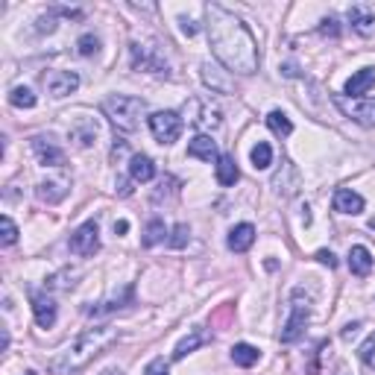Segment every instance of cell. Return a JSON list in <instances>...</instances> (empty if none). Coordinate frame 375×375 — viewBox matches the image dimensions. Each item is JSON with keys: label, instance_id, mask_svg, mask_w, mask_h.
<instances>
[{"label": "cell", "instance_id": "cell-1", "mask_svg": "<svg viewBox=\"0 0 375 375\" xmlns=\"http://www.w3.org/2000/svg\"><path fill=\"white\" fill-rule=\"evenodd\" d=\"M205 32L217 62L229 70V74L249 77L258 70V44L253 32L235 12H229L220 4L205 6Z\"/></svg>", "mask_w": 375, "mask_h": 375}, {"label": "cell", "instance_id": "cell-2", "mask_svg": "<svg viewBox=\"0 0 375 375\" xmlns=\"http://www.w3.org/2000/svg\"><path fill=\"white\" fill-rule=\"evenodd\" d=\"M117 341V329L115 326H94V329H85L80 337L70 346H65L56 358L47 364V369L53 375H74L77 369H82L85 364H91L97 355Z\"/></svg>", "mask_w": 375, "mask_h": 375}, {"label": "cell", "instance_id": "cell-3", "mask_svg": "<svg viewBox=\"0 0 375 375\" xmlns=\"http://www.w3.org/2000/svg\"><path fill=\"white\" fill-rule=\"evenodd\" d=\"M147 112V103L141 97H129V94H115L109 100H103V115L109 117L117 129L123 132H132L138 129L141 117Z\"/></svg>", "mask_w": 375, "mask_h": 375}, {"label": "cell", "instance_id": "cell-4", "mask_svg": "<svg viewBox=\"0 0 375 375\" xmlns=\"http://www.w3.org/2000/svg\"><path fill=\"white\" fill-rule=\"evenodd\" d=\"M308 319H311V296L296 288L291 293V317H288V323H284L281 329V343H296L302 334H305V326H308Z\"/></svg>", "mask_w": 375, "mask_h": 375}, {"label": "cell", "instance_id": "cell-5", "mask_svg": "<svg viewBox=\"0 0 375 375\" xmlns=\"http://www.w3.org/2000/svg\"><path fill=\"white\" fill-rule=\"evenodd\" d=\"M182 117H179V112H155V115H150V132H153V138L158 141V144H173V141H179V135H182Z\"/></svg>", "mask_w": 375, "mask_h": 375}, {"label": "cell", "instance_id": "cell-6", "mask_svg": "<svg viewBox=\"0 0 375 375\" xmlns=\"http://www.w3.org/2000/svg\"><path fill=\"white\" fill-rule=\"evenodd\" d=\"M337 109H341L346 117H352L361 127H375V100L367 97H337Z\"/></svg>", "mask_w": 375, "mask_h": 375}, {"label": "cell", "instance_id": "cell-7", "mask_svg": "<svg viewBox=\"0 0 375 375\" xmlns=\"http://www.w3.org/2000/svg\"><path fill=\"white\" fill-rule=\"evenodd\" d=\"M44 88L50 97H68L74 94L80 88V74H74V70H50V74H44Z\"/></svg>", "mask_w": 375, "mask_h": 375}, {"label": "cell", "instance_id": "cell-8", "mask_svg": "<svg viewBox=\"0 0 375 375\" xmlns=\"http://www.w3.org/2000/svg\"><path fill=\"white\" fill-rule=\"evenodd\" d=\"M70 249H74L77 255H94L100 249V229L94 220L82 223L74 235H70Z\"/></svg>", "mask_w": 375, "mask_h": 375}, {"label": "cell", "instance_id": "cell-9", "mask_svg": "<svg viewBox=\"0 0 375 375\" xmlns=\"http://www.w3.org/2000/svg\"><path fill=\"white\" fill-rule=\"evenodd\" d=\"M129 53H132V68H135V70H147V74H165V77L170 74V70H167V62L158 56L153 47L132 44Z\"/></svg>", "mask_w": 375, "mask_h": 375}, {"label": "cell", "instance_id": "cell-10", "mask_svg": "<svg viewBox=\"0 0 375 375\" xmlns=\"http://www.w3.org/2000/svg\"><path fill=\"white\" fill-rule=\"evenodd\" d=\"M32 153H35V158H39V165H44V167H62L65 165V153H62V147L53 144V138L35 135L32 138Z\"/></svg>", "mask_w": 375, "mask_h": 375}, {"label": "cell", "instance_id": "cell-11", "mask_svg": "<svg viewBox=\"0 0 375 375\" xmlns=\"http://www.w3.org/2000/svg\"><path fill=\"white\" fill-rule=\"evenodd\" d=\"M203 82L211 88V91H217V94H231V91H235V82H231L229 70L211 65V62L203 65Z\"/></svg>", "mask_w": 375, "mask_h": 375}, {"label": "cell", "instance_id": "cell-12", "mask_svg": "<svg viewBox=\"0 0 375 375\" xmlns=\"http://www.w3.org/2000/svg\"><path fill=\"white\" fill-rule=\"evenodd\" d=\"M68 188H70V179H65V176L62 179H47V182H42L39 188H35V196L47 205H56L68 196Z\"/></svg>", "mask_w": 375, "mask_h": 375}, {"label": "cell", "instance_id": "cell-13", "mask_svg": "<svg viewBox=\"0 0 375 375\" xmlns=\"http://www.w3.org/2000/svg\"><path fill=\"white\" fill-rule=\"evenodd\" d=\"M226 243H229L231 253H246V249L255 243V226L253 223H238L235 229L229 231Z\"/></svg>", "mask_w": 375, "mask_h": 375}, {"label": "cell", "instance_id": "cell-14", "mask_svg": "<svg viewBox=\"0 0 375 375\" xmlns=\"http://www.w3.org/2000/svg\"><path fill=\"white\" fill-rule=\"evenodd\" d=\"M32 314H35V323H39L42 329H50L53 323H56V302H53V296H32Z\"/></svg>", "mask_w": 375, "mask_h": 375}, {"label": "cell", "instance_id": "cell-15", "mask_svg": "<svg viewBox=\"0 0 375 375\" xmlns=\"http://www.w3.org/2000/svg\"><path fill=\"white\" fill-rule=\"evenodd\" d=\"M334 208L341 214H361L364 211V196L355 193L352 188H337L334 191Z\"/></svg>", "mask_w": 375, "mask_h": 375}, {"label": "cell", "instance_id": "cell-16", "mask_svg": "<svg viewBox=\"0 0 375 375\" xmlns=\"http://www.w3.org/2000/svg\"><path fill=\"white\" fill-rule=\"evenodd\" d=\"M188 155L191 158H200V162H217L220 158V153H217V144L208 138V135H196L191 144H188Z\"/></svg>", "mask_w": 375, "mask_h": 375}, {"label": "cell", "instance_id": "cell-17", "mask_svg": "<svg viewBox=\"0 0 375 375\" xmlns=\"http://www.w3.org/2000/svg\"><path fill=\"white\" fill-rule=\"evenodd\" d=\"M129 176L135 182H153L155 179V165H153V158L144 155V153H135L129 158Z\"/></svg>", "mask_w": 375, "mask_h": 375}, {"label": "cell", "instance_id": "cell-18", "mask_svg": "<svg viewBox=\"0 0 375 375\" xmlns=\"http://www.w3.org/2000/svg\"><path fill=\"white\" fill-rule=\"evenodd\" d=\"M372 85H375V70L372 68H361L358 74H352L346 80V94L349 97H364Z\"/></svg>", "mask_w": 375, "mask_h": 375}, {"label": "cell", "instance_id": "cell-19", "mask_svg": "<svg viewBox=\"0 0 375 375\" xmlns=\"http://www.w3.org/2000/svg\"><path fill=\"white\" fill-rule=\"evenodd\" d=\"M349 24H352L355 32L369 35V32L375 30V12H372L369 6H364V4L352 6V9H349Z\"/></svg>", "mask_w": 375, "mask_h": 375}, {"label": "cell", "instance_id": "cell-20", "mask_svg": "<svg viewBox=\"0 0 375 375\" xmlns=\"http://www.w3.org/2000/svg\"><path fill=\"white\" fill-rule=\"evenodd\" d=\"M372 264H375V258H372V253L367 246H352L349 249V270L355 276H369Z\"/></svg>", "mask_w": 375, "mask_h": 375}, {"label": "cell", "instance_id": "cell-21", "mask_svg": "<svg viewBox=\"0 0 375 375\" xmlns=\"http://www.w3.org/2000/svg\"><path fill=\"white\" fill-rule=\"evenodd\" d=\"M70 138H74L80 147H91L94 138H97V123L88 120V117H80L74 127H70Z\"/></svg>", "mask_w": 375, "mask_h": 375}, {"label": "cell", "instance_id": "cell-22", "mask_svg": "<svg viewBox=\"0 0 375 375\" xmlns=\"http://www.w3.org/2000/svg\"><path fill=\"white\" fill-rule=\"evenodd\" d=\"M241 179V173H238V165H235V158L231 155H220L217 158V182L223 188H231Z\"/></svg>", "mask_w": 375, "mask_h": 375}, {"label": "cell", "instance_id": "cell-23", "mask_svg": "<svg viewBox=\"0 0 375 375\" xmlns=\"http://www.w3.org/2000/svg\"><path fill=\"white\" fill-rule=\"evenodd\" d=\"M258 358H261V352L255 346H249V343H235V346H231V361H235V367L249 369V367L258 364Z\"/></svg>", "mask_w": 375, "mask_h": 375}, {"label": "cell", "instance_id": "cell-24", "mask_svg": "<svg viewBox=\"0 0 375 375\" xmlns=\"http://www.w3.org/2000/svg\"><path fill=\"white\" fill-rule=\"evenodd\" d=\"M203 343H205V331H203V329H191V334H188V337H182L179 346H176L173 361H182L185 355H191L193 349H200Z\"/></svg>", "mask_w": 375, "mask_h": 375}, {"label": "cell", "instance_id": "cell-25", "mask_svg": "<svg viewBox=\"0 0 375 375\" xmlns=\"http://www.w3.org/2000/svg\"><path fill=\"white\" fill-rule=\"evenodd\" d=\"M288 176L293 179V176H299V173H296V167H293L291 162H281V170L273 176V188H276L279 193H284V196H291V193L296 191V182H288Z\"/></svg>", "mask_w": 375, "mask_h": 375}, {"label": "cell", "instance_id": "cell-26", "mask_svg": "<svg viewBox=\"0 0 375 375\" xmlns=\"http://www.w3.org/2000/svg\"><path fill=\"white\" fill-rule=\"evenodd\" d=\"M56 18H80V9H50L47 15L39 18L35 30H39V32H53V30H56Z\"/></svg>", "mask_w": 375, "mask_h": 375}, {"label": "cell", "instance_id": "cell-27", "mask_svg": "<svg viewBox=\"0 0 375 375\" xmlns=\"http://www.w3.org/2000/svg\"><path fill=\"white\" fill-rule=\"evenodd\" d=\"M196 127H203V129H217L223 117H220V109L217 106H211V103H200V117L193 120Z\"/></svg>", "mask_w": 375, "mask_h": 375}, {"label": "cell", "instance_id": "cell-28", "mask_svg": "<svg viewBox=\"0 0 375 375\" xmlns=\"http://www.w3.org/2000/svg\"><path fill=\"white\" fill-rule=\"evenodd\" d=\"M267 127H270V132H276L279 138H288L291 132H293V123H291V117L284 115V112H270L267 115Z\"/></svg>", "mask_w": 375, "mask_h": 375}, {"label": "cell", "instance_id": "cell-29", "mask_svg": "<svg viewBox=\"0 0 375 375\" xmlns=\"http://www.w3.org/2000/svg\"><path fill=\"white\" fill-rule=\"evenodd\" d=\"M249 158H253V167L255 170H267L273 165V147L267 144V141H258V144L253 147V153H249Z\"/></svg>", "mask_w": 375, "mask_h": 375}, {"label": "cell", "instance_id": "cell-30", "mask_svg": "<svg viewBox=\"0 0 375 375\" xmlns=\"http://www.w3.org/2000/svg\"><path fill=\"white\" fill-rule=\"evenodd\" d=\"M167 238V226H165V220H150L147 223V229H144V246H155V243H162Z\"/></svg>", "mask_w": 375, "mask_h": 375}, {"label": "cell", "instance_id": "cell-31", "mask_svg": "<svg viewBox=\"0 0 375 375\" xmlns=\"http://www.w3.org/2000/svg\"><path fill=\"white\" fill-rule=\"evenodd\" d=\"M9 103L15 106V109H32V106H35V94L30 91V88L18 85V88H12V91H9Z\"/></svg>", "mask_w": 375, "mask_h": 375}, {"label": "cell", "instance_id": "cell-32", "mask_svg": "<svg viewBox=\"0 0 375 375\" xmlns=\"http://www.w3.org/2000/svg\"><path fill=\"white\" fill-rule=\"evenodd\" d=\"M77 50H80V56H94V53L100 50V39L94 32H85V35H80Z\"/></svg>", "mask_w": 375, "mask_h": 375}, {"label": "cell", "instance_id": "cell-33", "mask_svg": "<svg viewBox=\"0 0 375 375\" xmlns=\"http://www.w3.org/2000/svg\"><path fill=\"white\" fill-rule=\"evenodd\" d=\"M129 296H132V288H127V293H123V296H115V299H109V302H100L97 308H88V314H94V317H100V314H112L115 308H123L120 302H123V299H129Z\"/></svg>", "mask_w": 375, "mask_h": 375}, {"label": "cell", "instance_id": "cell-34", "mask_svg": "<svg viewBox=\"0 0 375 375\" xmlns=\"http://www.w3.org/2000/svg\"><path fill=\"white\" fill-rule=\"evenodd\" d=\"M15 241H18V226L12 223V217H4V220H0V243L12 246Z\"/></svg>", "mask_w": 375, "mask_h": 375}, {"label": "cell", "instance_id": "cell-35", "mask_svg": "<svg viewBox=\"0 0 375 375\" xmlns=\"http://www.w3.org/2000/svg\"><path fill=\"white\" fill-rule=\"evenodd\" d=\"M358 355H361V361H364L369 369H375V334H369V337H367L364 346L358 349Z\"/></svg>", "mask_w": 375, "mask_h": 375}, {"label": "cell", "instance_id": "cell-36", "mask_svg": "<svg viewBox=\"0 0 375 375\" xmlns=\"http://www.w3.org/2000/svg\"><path fill=\"white\" fill-rule=\"evenodd\" d=\"M191 241V229L185 226V223H179V226H176L173 229V238H170V246H176V249H182L185 243Z\"/></svg>", "mask_w": 375, "mask_h": 375}, {"label": "cell", "instance_id": "cell-37", "mask_svg": "<svg viewBox=\"0 0 375 375\" xmlns=\"http://www.w3.org/2000/svg\"><path fill=\"white\" fill-rule=\"evenodd\" d=\"M144 375H170V367H167V361H165V358H153V361L147 364Z\"/></svg>", "mask_w": 375, "mask_h": 375}, {"label": "cell", "instance_id": "cell-38", "mask_svg": "<svg viewBox=\"0 0 375 375\" xmlns=\"http://www.w3.org/2000/svg\"><path fill=\"white\" fill-rule=\"evenodd\" d=\"M337 24H341V21H337V18L331 15V18H326V21H323L319 32H323V35H331V39H337V35H341V27H337Z\"/></svg>", "mask_w": 375, "mask_h": 375}, {"label": "cell", "instance_id": "cell-39", "mask_svg": "<svg viewBox=\"0 0 375 375\" xmlns=\"http://www.w3.org/2000/svg\"><path fill=\"white\" fill-rule=\"evenodd\" d=\"M173 185H176V179H173V176H165V179H162V182H158V191H155V203H158V200H162V196H167Z\"/></svg>", "mask_w": 375, "mask_h": 375}, {"label": "cell", "instance_id": "cell-40", "mask_svg": "<svg viewBox=\"0 0 375 375\" xmlns=\"http://www.w3.org/2000/svg\"><path fill=\"white\" fill-rule=\"evenodd\" d=\"M317 261H319V264H329V267H337V258L329 253V249H319V253H317Z\"/></svg>", "mask_w": 375, "mask_h": 375}, {"label": "cell", "instance_id": "cell-41", "mask_svg": "<svg viewBox=\"0 0 375 375\" xmlns=\"http://www.w3.org/2000/svg\"><path fill=\"white\" fill-rule=\"evenodd\" d=\"M115 231H117V235H127V231H129V223H127V220H117V223H115Z\"/></svg>", "mask_w": 375, "mask_h": 375}, {"label": "cell", "instance_id": "cell-42", "mask_svg": "<svg viewBox=\"0 0 375 375\" xmlns=\"http://www.w3.org/2000/svg\"><path fill=\"white\" fill-rule=\"evenodd\" d=\"M182 32H185V35H196V24H191V21H182Z\"/></svg>", "mask_w": 375, "mask_h": 375}, {"label": "cell", "instance_id": "cell-43", "mask_svg": "<svg viewBox=\"0 0 375 375\" xmlns=\"http://www.w3.org/2000/svg\"><path fill=\"white\" fill-rule=\"evenodd\" d=\"M355 331H358V323H352V326H346V329H343V337H352Z\"/></svg>", "mask_w": 375, "mask_h": 375}, {"label": "cell", "instance_id": "cell-44", "mask_svg": "<svg viewBox=\"0 0 375 375\" xmlns=\"http://www.w3.org/2000/svg\"><path fill=\"white\" fill-rule=\"evenodd\" d=\"M103 375H123L117 367H109V369H103Z\"/></svg>", "mask_w": 375, "mask_h": 375}, {"label": "cell", "instance_id": "cell-45", "mask_svg": "<svg viewBox=\"0 0 375 375\" xmlns=\"http://www.w3.org/2000/svg\"><path fill=\"white\" fill-rule=\"evenodd\" d=\"M27 375H35V372H27Z\"/></svg>", "mask_w": 375, "mask_h": 375}]
</instances>
